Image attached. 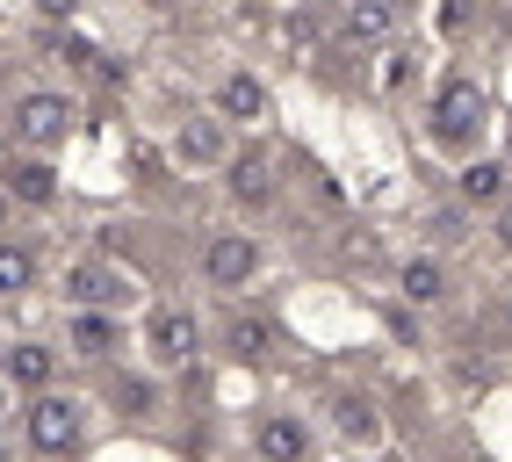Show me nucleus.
Wrapping results in <instances>:
<instances>
[{
  "label": "nucleus",
  "mask_w": 512,
  "mask_h": 462,
  "mask_svg": "<svg viewBox=\"0 0 512 462\" xmlns=\"http://www.w3.org/2000/svg\"><path fill=\"white\" fill-rule=\"evenodd\" d=\"M484 123H491V102H484V87H476V80H448V87H440V102H433V145L469 152L476 138H484Z\"/></svg>",
  "instance_id": "f257e3e1"
},
{
  "label": "nucleus",
  "mask_w": 512,
  "mask_h": 462,
  "mask_svg": "<svg viewBox=\"0 0 512 462\" xmlns=\"http://www.w3.org/2000/svg\"><path fill=\"white\" fill-rule=\"evenodd\" d=\"M87 434V419H80V398H58V390H29V448L37 455H73Z\"/></svg>",
  "instance_id": "f03ea898"
},
{
  "label": "nucleus",
  "mask_w": 512,
  "mask_h": 462,
  "mask_svg": "<svg viewBox=\"0 0 512 462\" xmlns=\"http://www.w3.org/2000/svg\"><path fill=\"white\" fill-rule=\"evenodd\" d=\"M73 102L65 94H22L15 102V116H8V138H22L29 152H58L65 138H73Z\"/></svg>",
  "instance_id": "7ed1b4c3"
},
{
  "label": "nucleus",
  "mask_w": 512,
  "mask_h": 462,
  "mask_svg": "<svg viewBox=\"0 0 512 462\" xmlns=\"http://www.w3.org/2000/svg\"><path fill=\"white\" fill-rule=\"evenodd\" d=\"M65 296H73V311H123L138 289H130V275L116 260H73L65 268Z\"/></svg>",
  "instance_id": "20e7f679"
},
{
  "label": "nucleus",
  "mask_w": 512,
  "mask_h": 462,
  "mask_svg": "<svg viewBox=\"0 0 512 462\" xmlns=\"http://www.w3.org/2000/svg\"><path fill=\"white\" fill-rule=\"evenodd\" d=\"M145 354H152V369H195V354H202L195 318L174 311V304H159V311L145 318Z\"/></svg>",
  "instance_id": "39448f33"
},
{
  "label": "nucleus",
  "mask_w": 512,
  "mask_h": 462,
  "mask_svg": "<svg viewBox=\"0 0 512 462\" xmlns=\"http://www.w3.org/2000/svg\"><path fill=\"white\" fill-rule=\"evenodd\" d=\"M202 275H210V289H246L260 275V246L246 231H217L210 253H202Z\"/></svg>",
  "instance_id": "423d86ee"
},
{
  "label": "nucleus",
  "mask_w": 512,
  "mask_h": 462,
  "mask_svg": "<svg viewBox=\"0 0 512 462\" xmlns=\"http://www.w3.org/2000/svg\"><path fill=\"white\" fill-rule=\"evenodd\" d=\"M174 152L188 159V167H224V159H231V123H224L217 109H195V116H181V138H174Z\"/></svg>",
  "instance_id": "0eeeda50"
},
{
  "label": "nucleus",
  "mask_w": 512,
  "mask_h": 462,
  "mask_svg": "<svg viewBox=\"0 0 512 462\" xmlns=\"http://www.w3.org/2000/svg\"><path fill=\"white\" fill-rule=\"evenodd\" d=\"M224 188L246 210H267V203H275V159H267V152H231L224 159Z\"/></svg>",
  "instance_id": "6e6552de"
},
{
  "label": "nucleus",
  "mask_w": 512,
  "mask_h": 462,
  "mask_svg": "<svg viewBox=\"0 0 512 462\" xmlns=\"http://www.w3.org/2000/svg\"><path fill=\"white\" fill-rule=\"evenodd\" d=\"M0 188H8L15 203H29V210L58 203V174H51V159H44V152H29V159H0Z\"/></svg>",
  "instance_id": "1a4fd4ad"
},
{
  "label": "nucleus",
  "mask_w": 512,
  "mask_h": 462,
  "mask_svg": "<svg viewBox=\"0 0 512 462\" xmlns=\"http://www.w3.org/2000/svg\"><path fill=\"white\" fill-rule=\"evenodd\" d=\"M325 419H332V434L354 441V448H375V441H383V412H375V398H361V390H339V398L325 405Z\"/></svg>",
  "instance_id": "9d476101"
},
{
  "label": "nucleus",
  "mask_w": 512,
  "mask_h": 462,
  "mask_svg": "<svg viewBox=\"0 0 512 462\" xmlns=\"http://www.w3.org/2000/svg\"><path fill=\"white\" fill-rule=\"evenodd\" d=\"M65 347H73L80 361H109L123 347V318L116 311H73V325H65Z\"/></svg>",
  "instance_id": "9b49d317"
},
{
  "label": "nucleus",
  "mask_w": 512,
  "mask_h": 462,
  "mask_svg": "<svg viewBox=\"0 0 512 462\" xmlns=\"http://www.w3.org/2000/svg\"><path fill=\"white\" fill-rule=\"evenodd\" d=\"M253 441H260V462H311V426L296 412H267Z\"/></svg>",
  "instance_id": "f8f14e48"
},
{
  "label": "nucleus",
  "mask_w": 512,
  "mask_h": 462,
  "mask_svg": "<svg viewBox=\"0 0 512 462\" xmlns=\"http://www.w3.org/2000/svg\"><path fill=\"white\" fill-rule=\"evenodd\" d=\"M0 376H8V390H44L58 376V347L44 340H15L8 354H0Z\"/></svg>",
  "instance_id": "ddd939ff"
},
{
  "label": "nucleus",
  "mask_w": 512,
  "mask_h": 462,
  "mask_svg": "<svg viewBox=\"0 0 512 462\" xmlns=\"http://www.w3.org/2000/svg\"><path fill=\"white\" fill-rule=\"evenodd\" d=\"M455 195H462V203L469 210H498L505 203V195H512V167H505V159H469V167L455 174Z\"/></svg>",
  "instance_id": "4468645a"
},
{
  "label": "nucleus",
  "mask_w": 512,
  "mask_h": 462,
  "mask_svg": "<svg viewBox=\"0 0 512 462\" xmlns=\"http://www.w3.org/2000/svg\"><path fill=\"white\" fill-rule=\"evenodd\" d=\"M217 116L224 123H267V87L253 73H224L217 80Z\"/></svg>",
  "instance_id": "2eb2a0df"
},
{
  "label": "nucleus",
  "mask_w": 512,
  "mask_h": 462,
  "mask_svg": "<svg viewBox=\"0 0 512 462\" xmlns=\"http://www.w3.org/2000/svg\"><path fill=\"white\" fill-rule=\"evenodd\" d=\"M224 347H231V361H267L282 340H275V325H267L260 311H231L224 318Z\"/></svg>",
  "instance_id": "dca6fc26"
},
{
  "label": "nucleus",
  "mask_w": 512,
  "mask_h": 462,
  "mask_svg": "<svg viewBox=\"0 0 512 462\" xmlns=\"http://www.w3.org/2000/svg\"><path fill=\"white\" fill-rule=\"evenodd\" d=\"M397 296L404 304H440V296H448V268H440L433 253H419V260H404V275H397Z\"/></svg>",
  "instance_id": "f3484780"
},
{
  "label": "nucleus",
  "mask_w": 512,
  "mask_h": 462,
  "mask_svg": "<svg viewBox=\"0 0 512 462\" xmlns=\"http://www.w3.org/2000/svg\"><path fill=\"white\" fill-rule=\"evenodd\" d=\"M116 412L123 419H152L159 412V376H138V369L116 376Z\"/></svg>",
  "instance_id": "a211bd4d"
},
{
  "label": "nucleus",
  "mask_w": 512,
  "mask_h": 462,
  "mask_svg": "<svg viewBox=\"0 0 512 462\" xmlns=\"http://www.w3.org/2000/svg\"><path fill=\"white\" fill-rule=\"evenodd\" d=\"M397 29V8L390 0H354V15H347V37H361V44H383Z\"/></svg>",
  "instance_id": "6ab92c4d"
},
{
  "label": "nucleus",
  "mask_w": 512,
  "mask_h": 462,
  "mask_svg": "<svg viewBox=\"0 0 512 462\" xmlns=\"http://www.w3.org/2000/svg\"><path fill=\"white\" fill-rule=\"evenodd\" d=\"M29 282H37V260H29L22 246H8V239H0V296H22Z\"/></svg>",
  "instance_id": "aec40b11"
},
{
  "label": "nucleus",
  "mask_w": 512,
  "mask_h": 462,
  "mask_svg": "<svg viewBox=\"0 0 512 462\" xmlns=\"http://www.w3.org/2000/svg\"><path fill=\"white\" fill-rule=\"evenodd\" d=\"M469 22H476V0H440V29H448V37L469 29Z\"/></svg>",
  "instance_id": "412c9836"
},
{
  "label": "nucleus",
  "mask_w": 512,
  "mask_h": 462,
  "mask_svg": "<svg viewBox=\"0 0 512 462\" xmlns=\"http://www.w3.org/2000/svg\"><path fill=\"white\" fill-rule=\"evenodd\" d=\"M130 159H138V181H166V152L159 145H138Z\"/></svg>",
  "instance_id": "4be33fe9"
},
{
  "label": "nucleus",
  "mask_w": 512,
  "mask_h": 462,
  "mask_svg": "<svg viewBox=\"0 0 512 462\" xmlns=\"http://www.w3.org/2000/svg\"><path fill=\"white\" fill-rule=\"evenodd\" d=\"M491 239H498V253H512V195H505L498 217H491Z\"/></svg>",
  "instance_id": "5701e85b"
},
{
  "label": "nucleus",
  "mask_w": 512,
  "mask_h": 462,
  "mask_svg": "<svg viewBox=\"0 0 512 462\" xmlns=\"http://www.w3.org/2000/svg\"><path fill=\"white\" fill-rule=\"evenodd\" d=\"M37 8H44V15L58 22V15H73V8H80V0H37Z\"/></svg>",
  "instance_id": "b1692460"
},
{
  "label": "nucleus",
  "mask_w": 512,
  "mask_h": 462,
  "mask_svg": "<svg viewBox=\"0 0 512 462\" xmlns=\"http://www.w3.org/2000/svg\"><path fill=\"white\" fill-rule=\"evenodd\" d=\"M8 217H15V195H8V188H0V231H8Z\"/></svg>",
  "instance_id": "393cba45"
},
{
  "label": "nucleus",
  "mask_w": 512,
  "mask_h": 462,
  "mask_svg": "<svg viewBox=\"0 0 512 462\" xmlns=\"http://www.w3.org/2000/svg\"><path fill=\"white\" fill-rule=\"evenodd\" d=\"M0 159H8V123H0Z\"/></svg>",
  "instance_id": "a878e982"
},
{
  "label": "nucleus",
  "mask_w": 512,
  "mask_h": 462,
  "mask_svg": "<svg viewBox=\"0 0 512 462\" xmlns=\"http://www.w3.org/2000/svg\"><path fill=\"white\" fill-rule=\"evenodd\" d=\"M0 405H8V376H0Z\"/></svg>",
  "instance_id": "bb28decb"
},
{
  "label": "nucleus",
  "mask_w": 512,
  "mask_h": 462,
  "mask_svg": "<svg viewBox=\"0 0 512 462\" xmlns=\"http://www.w3.org/2000/svg\"><path fill=\"white\" fill-rule=\"evenodd\" d=\"M0 462H8V434H0Z\"/></svg>",
  "instance_id": "cd10ccee"
},
{
  "label": "nucleus",
  "mask_w": 512,
  "mask_h": 462,
  "mask_svg": "<svg viewBox=\"0 0 512 462\" xmlns=\"http://www.w3.org/2000/svg\"><path fill=\"white\" fill-rule=\"evenodd\" d=\"M390 8H404V0H390Z\"/></svg>",
  "instance_id": "c85d7f7f"
},
{
  "label": "nucleus",
  "mask_w": 512,
  "mask_h": 462,
  "mask_svg": "<svg viewBox=\"0 0 512 462\" xmlns=\"http://www.w3.org/2000/svg\"><path fill=\"white\" fill-rule=\"evenodd\" d=\"M505 318H512V304H505Z\"/></svg>",
  "instance_id": "c756f323"
}]
</instances>
